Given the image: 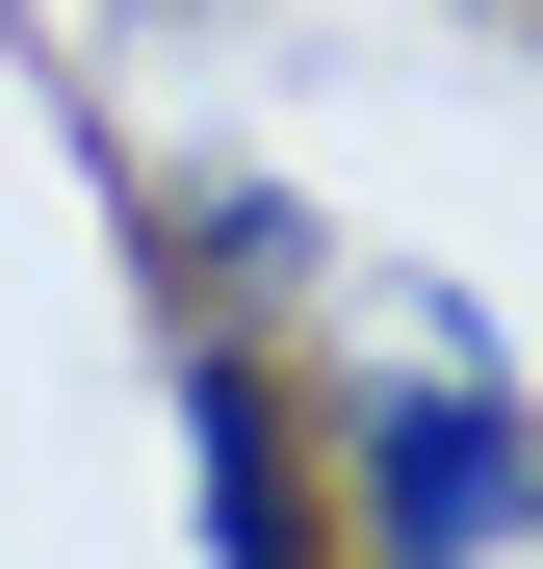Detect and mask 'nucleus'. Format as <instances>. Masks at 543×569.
<instances>
[{
  "label": "nucleus",
  "mask_w": 543,
  "mask_h": 569,
  "mask_svg": "<svg viewBox=\"0 0 543 569\" xmlns=\"http://www.w3.org/2000/svg\"><path fill=\"white\" fill-rule=\"evenodd\" d=\"M336 518H362V569H492V543H543V415L492 362H389L336 415Z\"/></svg>",
  "instance_id": "obj_1"
},
{
  "label": "nucleus",
  "mask_w": 543,
  "mask_h": 569,
  "mask_svg": "<svg viewBox=\"0 0 543 569\" xmlns=\"http://www.w3.org/2000/svg\"><path fill=\"white\" fill-rule=\"evenodd\" d=\"M181 466H208V569H311V440H285V389H259V337L233 311H181Z\"/></svg>",
  "instance_id": "obj_2"
}]
</instances>
